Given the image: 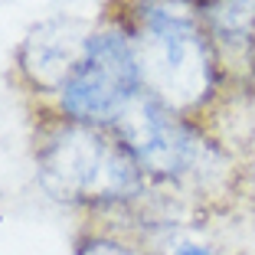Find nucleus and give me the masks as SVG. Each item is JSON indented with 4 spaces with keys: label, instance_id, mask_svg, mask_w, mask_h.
Listing matches in <instances>:
<instances>
[{
    "label": "nucleus",
    "instance_id": "1",
    "mask_svg": "<svg viewBox=\"0 0 255 255\" xmlns=\"http://www.w3.org/2000/svg\"><path fill=\"white\" fill-rule=\"evenodd\" d=\"M141 43L134 46L141 82L167 108H193L213 89V56L196 30V0H144Z\"/></svg>",
    "mask_w": 255,
    "mask_h": 255
},
{
    "label": "nucleus",
    "instance_id": "2",
    "mask_svg": "<svg viewBox=\"0 0 255 255\" xmlns=\"http://www.w3.org/2000/svg\"><path fill=\"white\" fill-rule=\"evenodd\" d=\"M39 183L69 203L121 200L141 187V164L118 137L75 121L59 128L39 150Z\"/></svg>",
    "mask_w": 255,
    "mask_h": 255
},
{
    "label": "nucleus",
    "instance_id": "3",
    "mask_svg": "<svg viewBox=\"0 0 255 255\" xmlns=\"http://www.w3.org/2000/svg\"><path fill=\"white\" fill-rule=\"evenodd\" d=\"M144 89L134 43L121 33L92 36L89 56L62 89V108L79 125L115 121V115Z\"/></svg>",
    "mask_w": 255,
    "mask_h": 255
},
{
    "label": "nucleus",
    "instance_id": "4",
    "mask_svg": "<svg viewBox=\"0 0 255 255\" xmlns=\"http://www.w3.org/2000/svg\"><path fill=\"white\" fill-rule=\"evenodd\" d=\"M115 137L125 144L141 170L177 177V173L196 167L200 160V137L183 121L173 118V108H167L154 92L141 89L118 115H115Z\"/></svg>",
    "mask_w": 255,
    "mask_h": 255
},
{
    "label": "nucleus",
    "instance_id": "5",
    "mask_svg": "<svg viewBox=\"0 0 255 255\" xmlns=\"http://www.w3.org/2000/svg\"><path fill=\"white\" fill-rule=\"evenodd\" d=\"M92 46L89 23L79 16H56L33 26L20 46V69L36 89L62 92L79 66L85 62Z\"/></svg>",
    "mask_w": 255,
    "mask_h": 255
},
{
    "label": "nucleus",
    "instance_id": "6",
    "mask_svg": "<svg viewBox=\"0 0 255 255\" xmlns=\"http://www.w3.org/2000/svg\"><path fill=\"white\" fill-rule=\"evenodd\" d=\"M79 255H128V249L112 239H89V242H82Z\"/></svg>",
    "mask_w": 255,
    "mask_h": 255
},
{
    "label": "nucleus",
    "instance_id": "7",
    "mask_svg": "<svg viewBox=\"0 0 255 255\" xmlns=\"http://www.w3.org/2000/svg\"><path fill=\"white\" fill-rule=\"evenodd\" d=\"M173 255H213L206 246H196V242H187V246H177Z\"/></svg>",
    "mask_w": 255,
    "mask_h": 255
}]
</instances>
